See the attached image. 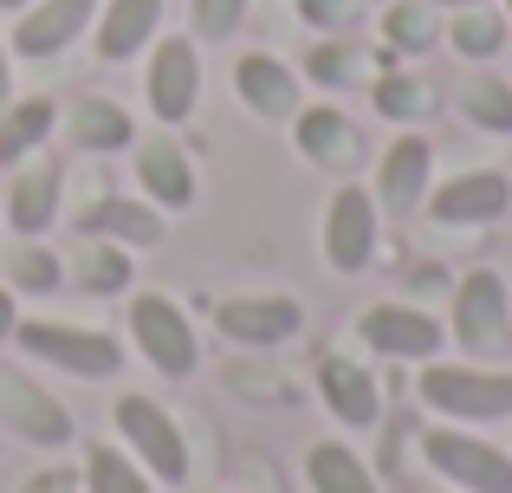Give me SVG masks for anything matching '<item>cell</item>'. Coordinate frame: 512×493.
<instances>
[{
  "instance_id": "e575fe53",
  "label": "cell",
  "mask_w": 512,
  "mask_h": 493,
  "mask_svg": "<svg viewBox=\"0 0 512 493\" xmlns=\"http://www.w3.org/2000/svg\"><path fill=\"white\" fill-rule=\"evenodd\" d=\"M85 481H78V474H65V468H46V474H33V481H26L20 493H78Z\"/></svg>"
},
{
  "instance_id": "2e32d148",
  "label": "cell",
  "mask_w": 512,
  "mask_h": 493,
  "mask_svg": "<svg viewBox=\"0 0 512 493\" xmlns=\"http://www.w3.org/2000/svg\"><path fill=\"white\" fill-rule=\"evenodd\" d=\"M91 13H98V0H39V7H26L20 26H13V52H20V59H59L91 26Z\"/></svg>"
},
{
  "instance_id": "5bb4252c",
  "label": "cell",
  "mask_w": 512,
  "mask_h": 493,
  "mask_svg": "<svg viewBox=\"0 0 512 493\" xmlns=\"http://www.w3.org/2000/svg\"><path fill=\"white\" fill-rule=\"evenodd\" d=\"M78 234H85V241H111V247H130V253H150V247H163V208H150L137 195V202H130V195H104V202H91L85 215H78Z\"/></svg>"
},
{
  "instance_id": "6da1fadb",
  "label": "cell",
  "mask_w": 512,
  "mask_h": 493,
  "mask_svg": "<svg viewBox=\"0 0 512 493\" xmlns=\"http://www.w3.org/2000/svg\"><path fill=\"white\" fill-rule=\"evenodd\" d=\"M13 344H20L33 364H52L65 377H117L124 364V344L111 331H85V325H59V318H20L13 325Z\"/></svg>"
},
{
  "instance_id": "e0dca14e",
  "label": "cell",
  "mask_w": 512,
  "mask_h": 493,
  "mask_svg": "<svg viewBox=\"0 0 512 493\" xmlns=\"http://www.w3.org/2000/svg\"><path fill=\"white\" fill-rule=\"evenodd\" d=\"M292 143H299V156H312L318 169H338V176H350L363 156V137L357 124L338 111V104H312V111L292 117Z\"/></svg>"
},
{
  "instance_id": "f1b7e54d",
  "label": "cell",
  "mask_w": 512,
  "mask_h": 493,
  "mask_svg": "<svg viewBox=\"0 0 512 493\" xmlns=\"http://www.w3.org/2000/svg\"><path fill=\"white\" fill-rule=\"evenodd\" d=\"M7 279H13V292H39V299H46V292L65 286V260L39 241H20L13 260H7Z\"/></svg>"
},
{
  "instance_id": "ba28073f",
  "label": "cell",
  "mask_w": 512,
  "mask_h": 493,
  "mask_svg": "<svg viewBox=\"0 0 512 493\" xmlns=\"http://www.w3.org/2000/svg\"><path fill=\"white\" fill-rule=\"evenodd\" d=\"M422 208L441 228H487V221L512 215V182H506V169H467L454 182H435Z\"/></svg>"
},
{
  "instance_id": "f35d334b",
  "label": "cell",
  "mask_w": 512,
  "mask_h": 493,
  "mask_svg": "<svg viewBox=\"0 0 512 493\" xmlns=\"http://www.w3.org/2000/svg\"><path fill=\"white\" fill-rule=\"evenodd\" d=\"M0 13H26V0H0Z\"/></svg>"
},
{
  "instance_id": "83f0119b",
  "label": "cell",
  "mask_w": 512,
  "mask_h": 493,
  "mask_svg": "<svg viewBox=\"0 0 512 493\" xmlns=\"http://www.w3.org/2000/svg\"><path fill=\"white\" fill-rule=\"evenodd\" d=\"M78 286L98 292V299H117V292L130 286V247L85 241V253H78Z\"/></svg>"
},
{
  "instance_id": "d4e9b609",
  "label": "cell",
  "mask_w": 512,
  "mask_h": 493,
  "mask_svg": "<svg viewBox=\"0 0 512 493\" xmlns=\"http://www.w3.org/2000/svg\"><path fill=\"white\" fill-rule=\"evenodd\" d=\"M441 26H435V7L428 0H383V46L415 59V52H435Z\"/></svg>"
},
{
  "instance_id": "d6a6232c",
  "label": "cell",
  "mask_w": 512,
  "mask_h": 493,
  "mask_svg": "<svg viewBox=\"0 0 512 493\" xmlns=\"http://www.w3.org/2000/svg\"><path fill=\"white\" fill-rule=\"evenodd\" d=\"M240 20H247V0H188V26H195V39H227Z\"/></svg>"
},
{
  "instance_id": "cb8c5ba5",
  "label": "cell",
  "mask_w": 512,
  "mask_h": 493,
  "mask_svg": "<svg viewBox=\"0 0 512 493\" xmlns=\"http://www.w3.org/2000/svg\"><path fill=\"white\" fill-rule=\"evenodd\" d=\"M0 403L20 416V429L33 435L39 448H59V442H72V416H65L52 396H33L26 383H13V377H0Z\"/></svg>"
},
{
  "instance_id": "4fadbf2b",
  "label": "cell",
  "mask_w": 512,
  "mask_h": 493,
  "mask_svg": "<svg viewBox=\"0 0 512 493\" xmlns=\"http://www.w3.org/2000/svg\"><path fill=\"white\" fill-rule=\"evenodd\" d=\"M305 78L292 72L286 59H273V52H247V59L234 65V98L247 104L253 117H273V124H292V117L305 111L299 104Z\"/></svg>"
},
{
  "instance_id": "30bf717a",
  "label": "cell",
  "mask_w": 512,
  "mask_h": 493,
  "mask_svg": "<svg viewBox=\"0 0 512 493\" xmlns=\"http://www.w3.org/2000/svg\"><path fill=\"white\" fill-rule=\"evenodd\" d=\"M214 325H221V338L247 344V351H273V344L299 338L305 305L286 299V292H247V299H221L214 305Z\"/></svg>"
},
{
  "instance_id": "f546056e",
  "label": "cell",
  "mask_w": 512,
  "mask_h": 493,
  "mask_svg": "<svg viewBox=\"0 0 512 493\" xmlns=\"http://www.w3.org/2000/svg\"><path fill=\"white\" fill-rule=\"evenodd\" d=\"M448 39H454V52H467V59H493V52L506 46V20L493 7H461L454 26H448Z\"/></svg>"
},
{
  "instance_id": "7402d4cb",
  "label": "cell",
  "mask_w": 512,
  "mask_h": 493,
  "mask_svg": "<svg viewBox=\"0 0 512 493\" xmlns=\"http://www.w3.org/2000/svg\"><path fill=\"white\" fill-rule=\"evenodd\" d=\"M305 481H312V493H383L376 474L350 455V442H318L305 455Z\"/></svg>"
},
{
  "instance_id": "7a4b0ae2",
  "label": "cell",
  "mask_w": 512,
  "mask_h": 493,
  "mask_svg": "<svg viewBox=\"0 0 512 493\" xmlns=\"http://www.w3.org/2000/svg\"><path fill=\"white\" fill-rule=\"evenodd\" d=\"M422 403L435 409V416L448 422H506L512 416V377H500V370H480V364H428L422 370Z\"/></svg>"
},
{
  "instance_id": "1f68e13d",
  "label": "cell",
  "mask_w": 512,
  "mask_h": 493,
  "mask_svg": "<svg viewBox=\"0 0 512 493\" xmlns=\"http://www.w3.org/2000/svg\"><path fill=\"white\" fill-rule=\"evenodd\" d=\"M350 72H357V46L350 39H325V46H312V59H305V78L312 85H350Z\"/></svg>"
},
{
  "instance_id": "603a6c76",
  "label": "cell",
  "mask_w": 512,
  "mask_h": 493,
  "mask_svg": "<svg viewBox=\"0 0 512 493\" xmlns=\"http://www.w3.org/2000/svg\"><path fill=\"white\" fill-rule=\"evenodd\" d=\"M72 137L85 143V150L111 156V150H130V143H137V124H130L124 104H111V98H85V104H72Z\"/></svg>"
},
{
  "instance_id": "ac0fdd59",
  "label": "cell",
  "mask_w": 512,
  "mask_h": 493,
  "mask_svg": "<svg viewBox=\"0 0 512 493\" xmlns=\"http://www.w3.org/2000/svg\"><path fill=\"white\" fill-rule=\"evenodd\" d=\"M59 189H65V176L52 163H33V169H20V176L7 182V221H13V234L20 241H39V234L59 221Z\"/></svg>"
},
{
  "instance_id": "74e56055",
  "label": "cell",
  "mask_w": 512,
  "mask_h": 493,
  "mask_svg": "<svg viewBox=\"0 0 512 493\" xmlns=\"http://www.w3.org/2000/svg\"><path fill=\"white\" fill-rule=\"evenodd\" d=\"M428 7H454L461 13V7H487V0H428Z\"/></svg>"
},
{
  "instance_id": "484cf974",
  "label": "cell",
  "mask_w": 512,
  "mask_h": 493,
  "mask_svg": "<svg viewBox=\"0 0 512 493\" xmlns=\"http://www.w3.org/2000/svg\"><path fill=\"white\" fill-rule=\"evenodd\" d=\"M461 117L474 130H487V137H512V85L493 72H474L461 85Z\"/></svg>"
},
{
  "instance_id": "ab89813d",
  "label": "cell",
  "mask_w": 512,
  "mask_h": 493,
  "mask_svg": "<svg viewBox=\"0 0 512 493\" xmlns=\"http://www.w3.org/2000/svg\"><path fill=\"white\" fill-rule=\"evenodd\" d=\"M506 13H512V0H506Z\"/></svg>"
},
{
  "instance_id": "4316f807",
  "label": "cell",
  "mask_w": 512,
  "mask_h": 493,
  "mask_svg": "<svg viewBox=\"0 0 512 493\" xmlns=\"http://www.w3.org/2000/svg\"><path fill=\"white\" fill-rule=\"evenodd\" d=\"M78 481L91 493H156V481L143 474V461L124 455V448H111V442L85 448V474H78Z\"/></svg>"
},
{
  "instance_id": "5b68a950",
  "label": "cell",
  "mask_w": 512,
  "mask_h": 493,
  "mask_svg": "<svg viewBox=\"0 0 512 493\" xmlns=\"http://www.w3.org/2000/svg\"><path fill=\"white\" fill-rule=\"evenodd\" d=\"M130 338H137V351L150 357L163 377H195L201 338H195V325H188V312L175 299H163V292L130 299Z\"/></svg>"
},
{
  "instance_id": "9a60e30c",
  "label": "cell",
  "mask_w": 512,
  "mask_h": 493,
  "mask_svg": "<svg viewBox=\"0 0 512 493\" xmlns=\"http://www.w3.org/2000/svg\"><path fill=\"white\" fill-rule=\"evenodd\" d=\"M130 163H137V182H143V202L150 208H188L195 202V163L182 156L175 137H143L130 143Z\"/></svg>"
},
{
  "instance_id": "44dd1931",
  "label": "cell",
  "mask_w": 512,
  "mask_h": 493,
  "mask_svg": "<svg viewBox=\"0 0 512 493\" xmlns=\"http://www.w3.org/2000/svg\"><path fill=\"white\" fill-rule=\"evenodd\" d=\"M52 124H59V104L52 98H13L0 111V169H20L52 137Z\"/></svg>"
},
{
  "instance_id": "4dcf8cb0",
  "label": "cell",
  "mask_w": 512,
  "mask_h": 493,
  "mask_svg": "<svg viewBox=\"0 0 512 493\" xmlns=\"http://www.w3.org/2000/svg\"><path fill=\"white\" fill-rule=\"evenodd\" d=\"M376 117H389V124H415V117H428V104H435V91L422 85V78H402V72H389V78H376Z\"/></svg>"
},
{
  "instance_id": "ffe728a7",
  "label": "cell",
  "mask_w": 512,
  "mask_h": 493,
  "mask_svg": "<svg viewBox=\"0 0 512 493\" xmlns=\"http://www.w3.org/2000/svg\"><path fill=\"white\" fill-rule=\"evenodd\" d=\"M156 26H163V0H104V13H98V59L104 65L137 59V52L156 39Z\"/></svg>"
},
{
  "instance_id": "8fae6325",
  "label": "cell",
  "mask_w": 512,
  "mask_h": 493,
  "mask_svg": "<svg viewBox=\"0 0 512 493\" xmlns=\"http://www.w3.org/2000/svg\"><path fill=\"white\" fill-rule=\"evenodd\" d=\"M357 338L370 344L376 357H389V364H435L441 357V325L428 312H415V305H370V312L357 318Z\"/></svg>"
},
{
  "instance_id": "60d3db41",
  "label": "cell",
  "mask_w": 512,
  "mask_h": 493,
  "mask_svg": "<svg viewBox=\"0 0 512 493\" xmlns=\"http://www.w3.org/2000/svg\"><path fill=\"white\" fill-rule=\"evenodd\" d=\"M376 7H383V0H376Z\"/></svg>"
},
{
  "instance_id": "8992f818",
  "label": "cell",
  "mask_w": 512,
  "mask_h": 493,
  "mask_svg": "<svg viewBox=\"0 0 512 493\" xmlns=\"http://www.w3.org/2000/svg\"><path fill=\"white\" fill-rule=\"evenodd\" d=\"M454 344L467 357H500L512 344V299L500 273H467L454 292Z\"/></svg>"
},
{
  "instance_id": "3957f363",
  "label": "cell",
  "mask_w": 512,
  "mask_h": 493,
  "mask_svg": "<svg viewBox=\"0 0 512 493\" xmlns=\"http://www.w3.org/2000/svg\"><path fill=\"white\" fill-rule=\"evenodd\" d=\"M422 461L441 474L454 493H512V455L500 442H487V435L461 429V422H448V429H428L422 435Z\"/></svg>"
},
{
  "instance_id": "8d00e7d4",
  "label": "cell",
  "mask_w": 512,
  "mask_h": 493,
  "mask_svg": "<svg viewBox=\"0 0 512 493\" xmlns=\"http://www.w3.org/2000/svg\"><path fill=\"white\" fill-rule=\"evenodd\" d=\"M13 325H20V318H13V292L0 286V338H13Z\"/></svg>"
},
{
  "instance_id": "52a82bcc",
  "label": "cell",
  "mask_w": 512,
  "mask_h": 493,
  "mask_svg": "<svg viewBox=\"0 0 512 493\" xmlns=\"http://www.w3.org/2000/svg\"><path fill=\"white\" fill-rule=\"evenodd\" d=\"M143 98H150L156 124H188L201 104V52L188 33H169L150 46V72H143Z\"/></svg>"
},
{
  "instance_id": "d6986e66",
  "label": "cell",
  "mask_w": 512,
  "mask_h": 493,
  "mask_svg": "<svg viewBox=\"0 0 512 493\" xmlns=\"http://www.w3.org/2000/svg\"><path fill=\"white\" fill-rule=\"evenodd\" d=\"M318 396H325V409L344 422V429H370V422L383 416L376 377L363 364H350V357H325V370H318Z\"/></svg>"
},
{
  "instance_id": "7c38bea8",
  "label": "cell",
  "mask_w": 512,
  "mask_h": 493,
  "mask_svg": "<svg viewBox=\"0 0 512 493\" xmlns=\"http://www.w3.org/2000/svg\"><path fill=\"white\" fill-rule=\"evenodd\" d=\"M435 150H428V137H396L383 150V163H376V208H389V215L409 221L415 208L428 202V189H435Z\"/></svg>"
},
{
  "instance_id": "d590c367",
  "label": "cell",
  "mask_w": 512,
  "mask_h": 493,
  "mask_svg": "<svg viewBox=\"0 0 512 493\" xmlns=\"http://www.w3.org/2000/svg\"><path fill=\"white\" fill-rule=\"evenodd\" d=\"M13 104V59H7V46H0V111Z\"/></svg>"
},
{
  "instance_id": "836d02e7",
  "label": "cell",
  "mask_w": 512,
  "mask_h": 493,
  "mask_svg": "<svg viewBox=\"0 0 512 493\" xmlns=\"http://www.w3.org/2000/svg\"><path fill=\"white\" fill-rule=\"evenodd\" d=\"M299 13L312 26H325V33H344V26L357 20V0H299Z\"/></svg>"
},
{
  "instance_id": "277c9868",
  "label": "cell",
  "mask_w": 512,
  "mask_h": 493,
  "mask_svg": "<svg viewBox=\"0 0 512 493\" xmlns=\"http://www.w3.org/2000/svg\"><path fill=\"white\" fill-rule=\"evenodd\" d=\"M117 435L130 442V455L143 461L150 481L182 487L188 481V435L175 429V416L150 396H117Z\"/></svg>"
},
{
  "instance_id": "9c48e42d",
  "label": "cell",
  "mask_w": 512,
  "mask_h": 493,
  "mask_svg": "<svg viewBox=\"0 0 512 493\" xmlns=\"http://www.w3.org/2000/svg\"><path fill=\"white\" fill-rule=\"evenodd\" d=\"M376 195L363 189V182H344L338 195H331V208H325V260H331V273H363V266L376 260Z\"/></svg>"
}]
</instances>
